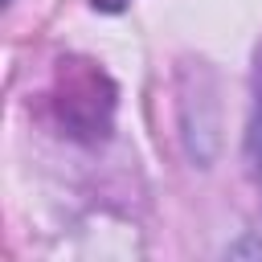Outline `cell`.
<instances>
[{
	"label": "cell",
	"mask_w": 262,
	"mask_h": 262,
	"mask_svg": "<svg viewBox=\"0 0 262 262\" xmlns=\"http://www.w3.org/2000/svg\"><path fill=\"white\" fill-rule=\"evenodd\" d=\"M250 160H254V168H262V53H258V70H254V115H250Z\"/></svg>",
	"instance_id": "1"
},
{
	"label": "cell",
	"mask_w": 262,
	"mask_h": 262,
	"mask_svg": "<svg viewBox=\"0 0 262 262\" xmlns=\"http://www.w3.org/2000/svg\"><path fill=\"white\" fill-rule=\"evenodd\" d=\"M94 4H98V8H123L127 0H94Z\"/></svg>",
	"instance_id": "2"
}]
</instances>
